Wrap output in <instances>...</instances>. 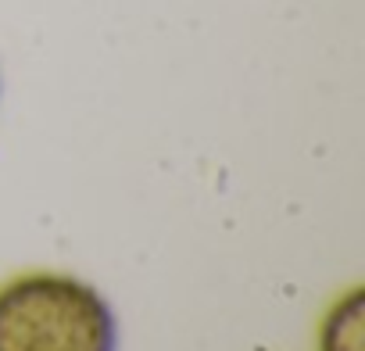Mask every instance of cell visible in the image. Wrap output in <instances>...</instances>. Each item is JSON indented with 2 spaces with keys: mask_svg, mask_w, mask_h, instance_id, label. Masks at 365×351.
Returning a JSON list of instances; mask_svg holds the SVG:
<instances>
[{
  "mask_svg": "<svg viewBox=\"0 0 365 351\" xmlns=\"http://www.w3.org/2000/svg\"><path fill=\"white\" fill-rule=\"evenodd\" d=\"M111 301L65 273H26L0 283V351H115Z\"/></svg>",
  "mask_w": 365,
  "mask_h": 351,
  "instance_id": "6da1fadb",
  "label": "cell"
},
{
  "mask_svg": "<svg viewBox=\"0 0 365 351\" xmlns=\"http://www.w3.org/2000/svg\"><path fill=\"white\" fill-rule=\"evenodd\" d=\"M319 351H365V290L351 287L336 297L319 330Z\"/></svg>",
  "mask_w": 365,
  "mask_h": 351,
  "instance_id": "7a4b0ae2",
  "label": "cell"
}]
</instances>
